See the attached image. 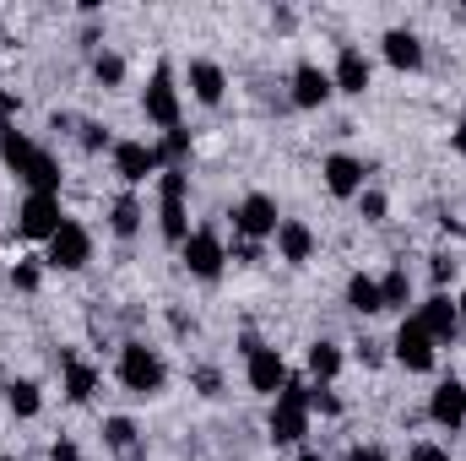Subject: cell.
I'll return each mask as SVG.
<instances>
[{
	"label": "cell",
	"instance_id": "obj_1",
	"mask_svg": "<svg viewBox=\"0 0 466 461\" xmlns=\"http://www.w3.org/2000/svg\"><path fill=\"white\" fill-rule=\"evenodd\" d=\"M309 435V385L288 374V385L271 396V440L277 446H299Z\"/></svg>",
	"mask_w": 466,
	"mask_h": 461
},
{
	"label": "cell",
	"instance_id": "obj_2",
	"mask_svg": "<svg viewBox=\"0 0 466 461\" xmlns=\"http://www.w3.org/2000/svg\"><path fill=\"white\" fill-rule=\"evenodd\" d=\"M185 196H190V174H185V169H163V174H157V229H163L168 244H185V239H190Z\"/></svg>",
	"mask_w": 466,
	"mask_h": 461
},
{
	"label": "cell",
	"instance_id": "obj_3",
	"mask_svg": "<svg viewBox=\"0 0 466 461\" xmlns=\"http://www.w3.org/2000/svg\"><path fill=\"white\" fill-rule=\"evenodd\" d=\"M119 385L130 391V396H157L163 391V380H168V364L152 353L147 343H125L119 347Z\"/></svg>",
	"mask_w": 466,
	"mask_h": 461
},
{
	"label": "cell",
	"instance_id": "obj_4",
	"mask_svg": "<svg viewBox=\"0 0 466 461\" xmlns=\"http://www.w3.org/2000/svg\"><path fill=\"white\" fill-rule=\"evenodd\" d=\"M244 380H249V391L277 396V391L288 385V364H282V353L266 347V343H255V337H244Z\"/></svg>",
	"mask_w": 466,
	"mask_h": 461
},
{
	"label": "cell",
	"instance_id": "obj_5",
	"mask_svg": "<svg viewBox=\"0 0 466 461\" xmlns=\"http://www.w3.org/2000/svg\"><path fill=\"white\" fill-rule=\"evenodd\" d=\"M87 261H93V233L82 229L76 218H66L60 233L44 244V266H55V271H82Z\"/></svg>",
	"mask_w": 466,
	"mask_h": 461
},
{
	"label": "cell",
	"instance_id": "obj_6",
	"mask_svg": "<svg viewBox=\"0 0 466 461\" xmlns=\"http://www.w3.org/2000/svg\"><path fill=\"white\" fill-rule=\"evenodd\" d=\"M179 255H185V271H190V277H201V282H218V277H223V266H228V250H223L218 229H196L185 244H179Z\"/></svg>",
	"mask_w": 466,
	"mask_h": 461
},
{
	"label": "cell",
	"instance_id": "obj_7",
	"mask_svg": "<svg viewBox=\"0 0 466 461\" xmlns=\"http://www.w3.org/2000/svg\"><path fill=\"white\" fill-rule=\"evenodd\" d=\"M141 115L152 119L157 130H179V87H174V71L168 66L152 71V82L141 93Z\"/></svg>",
	"mask_w": 466,
	"mask_h": 461
},
{
	"label": "cell",
	"instance_id": "obj_8",
	"mask_svg": "<svg viewBox=\"0 0 466 461\" xmlns=\"http://www.w3.org/2000/svg\"><path fill=\"white\" fill-rule=\"evenodd\" d=\"M277 223H282V212H277V201L271 196H260V190H249L238 207H233V233L238 239H277Z\"/></svg>",
	"mask_w": 466,
	"mask_h": 461
},
{
	"label": "cell",
	"instance_id": "obj_9",
	"mask_svg": "<svg viewBox=\"0 0 466 461\" xmlns=\"http://www.w3.org/2000/svg\"><path fill=\"white\" fill-rule=\"evenodd\" d=\"M60 223H66V212H60V196H33L27 190V201H22V212H16V233L22 239H55L60 233Z\"/></svg>",
	"mask_w": 466,
	"mask_h": 461
},
{
	"label": "cell",
	"instance_id": "obj_10",
	"mask_svg": "<svg viewBox=\"0 0 466 461\" xmlns=\"http://www.w3.org/2000/svg\"><path fill=\"white\" fill-rule=\"evenodd\" d=\"M390 358H396L401 369H412V374H429V369H434V337L418 326V315L401 321V332H396V343H390Z\"/></svg>",
	"mask_w": 466,
	"mask_h": 461
},
{
	"label": "cell",
	"instance_id": "obj_11",
	"mask_svg": "<svg viewBox=\"0 0 466 461\" xmlns=\"http://www.w3.org/2000/svg\"><path fill=\"white\" fill-rule=\"evenodd\" d=\"M115 174L125 179V185H141V179L163 174L157 147H147V141H115Z\"/></svg>",
	"mask_w": 466,
	"mask_h": 461
},
{
	"label": "cell",
	"instance_id": "obj_12",
	"mask_svg": "<svg viewBox=\"0 0 466 461\" xmlns=\"http://www.w3.org/2000/svg\"><path fill=\"white\" fill-rule=\"evenodd\" d=\"M418 326L434 337V347H440V343H456V337H461V315H456V299H451V293H434V299L418 310Z\"/></svg>",
	"mask_w": 466,
	"mask_h": 461
},
{
	"label": "cell",
	"instance_id": "obj_13",
	"mask_svg": "<svg viewBox=\"0 0 466 461\" xmlns=\"http://www.w3.org/2000/svg\"><path fill=\"white\" fill-rule=\"evenodd\" d=\"M429 418L440 424V429H466V385L461 380H440L434 385V396H429Z\"/></svg>",
	"mask_w": 466,
	"mask_h": 461
},
{
	"label": "cell",
	"instance_id": "obj_14",
	"mask_svg": "<svg viewBox=\"0 0 466 461\" xmlns=\"http://www.w3.org/2000/svg\"><path fill=\"white\" fill-rule=\"evenodd\" d=\"M320 174H326V190H331L337 201L363 196V163H358L352 152H331V158L320 163Z\"/></svg>",
	"mask_w": 466,
	"mask_h": 461
},
{
	"label": "cell",
	"instance_id": "obj_15",
	"mask_svg": "<svg viewBox=\"0 0 466 461\" xmlns=\"http://www.w3.org/2000/svg\"><path fill=\"white\" fill-rule=\"evenodd\" d=\"M369 82H374V66H369V60H363V49H342V55H337V66H331V87H337V93H348V98H363V93H369Z\"/></svg>",
	"mask_w": 466,
	"mask_h": 461
},
{
	"label": "cell",
	"instance_id": "obj_16",
	"mask_svg": "<svg viewBox=\"0 0 466 461\" xmlns=\"http://www.w3.org/2000/svg\"><path fill=\"white\" fill-rule=\"evenodd\" d=\"M331 71H320L315 60H304V66H293V104L299 109H320V104H331Z\"/></svg>",
	"mask_w": 466,
	"mask_h": 461
},
{
	"label": "cell",
	"instance_id": "obj_17",
	"mask_svg": "<svg viewBox=\"0 0 466 461\" xmlns=\"http://www.w3.org/2000/svg\"><path fill=\"white\" fill-rule=\"evenodd\" d=\"M38 152H44V147H38L27 130H16V125H5V130H0V163H5L16 179H27V174H33Z\"/></svg>",
	"mask_w": 466,
	"mask_h": 461
},
{
	"label": "cell",
	"instance_id": "obj_18",
	"mask_svg": "<svg viewBox=\"0 0 466 461\" xmlns=\"http://www.w3.org/2000/svg\"><path fill=\"white\" fill-rule=\"evenodd\" d=\"M277 255H282L288 266H304V261L315 255V229L299 223V218H282V223H277Z\"/></svg>",
	"mask_w": 466,
	"mask_h": 461
},
{
	"label": "cell",
	"instance_id": "obj_19",
	"mask_svg": "<svg viewBox=\"0 0 466 461\" xmlns=\"http://www.w3.org/2000/svg\"><path fill=\"white\" fill-rule=\"evenodd\" d=\"M380 44H385V60H390L396 71H423V38H418L412 27H390Z\"/></svg>",
	"mask_w": 466,
	"mask_h": 461
},
{
	"label": "cell",
	"instance_id": "obj_20",
	"mask_svg": "<svg viewBox=\"0 0 466 461\" xmlns=\"http://www.w3.org/2000/svg\"><path fill=\"white\" fill-rule=\"evenodd\" d=\"M190 93H196V104L218 109V104H223V93H228L223 66H218V60H190Z\"/></svg>",
	"mask_w": 466,
	"mask_h": 461
},
{
	"label": "cell",
	"instance_id": "obj_21",
	"mask_svg": "<svg viewBox=\"0 0 466 461\" xmlns=\"http://www.w3.org/2000/svg\"><path fill=\"white\" fill-rule=\"evenodd\" d=\"M60 369H66V396H71V402H93V391H98V369H93L87 358H76L71 347L60 353Z\"/></svg>",
	"mask_w": 466,
	"mask_h": 461
},
{
	"label": "cell",
	"instance_id": "obj_22",
	"mask_svg": "<svg viewBox=\"0 0 466 461\" xmlns=\"http://www.w3.org/2000/svg\"><path fill=\"white\" fill-rule=\"evenodd\" d=\"M348 310H358V315H380V310H385V299H380V282H374V277H363V271H352V277H348Z\"/></svg>",
	"mask_w": 466,
	"mask_h": 461
},
{
	"label": "cell",
	"instance_id": "obj_23",
	"mask_svg": "<svg viewBox=\"0 0 466 461\" xmlns=\"http://www.w3.org/2000/svg\"><path fill=\"white\" fill-rule=\"evenodd\" d=\"M5 407H11L16 418H38V413H44V391H38L33 380H11V385H5Z\"/></svg>",
	"mask_w": 466,
	"mask_h": 461
},
{
	"label": "cell",
	"instance_id": "obj_24",
	"mask_svg": "<svg viewBox=\"0 0 466 461\" xmlns=\"http://www.w3.org/2000/svg\"><path fill=\"white\" fill-rule=\"evenodd\" d=\"M309 374H315V385H331V380L342 374V347L337 343H315L309 347Z\"/></svg>",
	"mask_w": 466,
	"mask_h": 461
},
{
	"label": "cell",
	"instance_id": "obj_25",
	"mask_svg": "<svg viewBox=\"0 0 466 461\" xmlns=\"http://www.w3.org/2000/svg\"><path fill=\"white\" fill-rule=\"evenodd\" d=\"M380 299H385V310H407V299H412V277H407V266H390V271L380 277Z\"/></svg>",
	"mask_w": 466,
	"mask_h": 461
},
{
	"label": "cell",
	"instance_id": "obj_26",
	"mask_svg": "<svg viewBox=\"0 0 466 461\" xmlns=\"http://www.w3.org/2000/svg\"><path fill=\"white\" fill-rule=\"evenodd\" d=\"M109 229L119 239H136V229H141V201L136 196H119L115 207H109Z\"/></svg>",
	"mask_w": 466,
	"mask_h": 461
},
{
	"label": "cell",
	"instance_id": "obj_27",
	"mask_svg": "<svg viewBox=\"0 0 466 461\" xmlns=\"http://www.w3.org/2000/svg\"><path fill=\"white\" fill-rule=\"evenodd\" d=\"M185 158H190V130H163L157 163H163V169H185Z\"/></svg>",
	"mask_w": 466,
	"mask_h": 461
},
{
	"label": "cell",
	"instance_id": "obj_28",
	"mask_svg": "<svg viewBox=\"0 0 466 461\" xmlns=\"http://www.w3.org/2000/svg\"><path fill=\"white\" fill-rule=\"evenodd\" d=\"M93 77H98L104 87H119V82H125V60H119L115 49H98V55H93Z\"/></svg>",
	"mask_w": 466,
	"mask_h": 461
},
{
	"label": "cell",
	"instance_id": "obj_29",
	"mask_svg": "<svg viewBox=\"0 0 466 461\" xmlns=\"http://www.w3.org/2000/svg\"><path fill=\"white\" fill-rule=\"evenodd\" d=\"M38 282H44V261H16L11 266V288L16 293H38Z\"/></svg>",
	"mask_w": 466,
	"mask_h": 461
},
{
	"label": "cell",
	"instance_id": "obj_30",
	"mask_svg": "<svg viewBox=\"0 0 466 461\" xmlns=\"http://www.w3.org/2000/svg\"><path fill=\"white\" fill-rule=\"evenodd\" d=\"M315 413H320V418H337V413H342V396H337L331 385H309V418H315Z\"/></svg>",
	"mask_w": 466,
	"mask_h": 461
},
{
	"label": "cell",
	"instance_id": "obj_31",
	"mask_svg": "<svg viewBox=\"0 0 466 461\" xmlns=\"http://www.w3.org/2000/svg\"><path fill=\"white\" fill-rule=\"evenodd\" d=\"M104 440H109L115 451H136V424H130V418H109V424H104Z\"/></svg>",
	"mask_w": 466,
	"mask_h": 461
},
{
	"label": "cell",
	"instance_id": "obj_32",
	"mask_svg": "<svg viewBox=\"0 0 466 461\" xmlns=\"http://www.w3.org/2000/svg\"><path fill=\"white\" fill-rule=\"evenodd\" d=\"M82 147H87V152H104V147L115 152V136H109V125H82Z\"/></svg>",
	"mask_w": 466,
	"mask_h": 461
},
{
	"label": "cell",
	"instance_id": "obj_33",
	"mask_svg": "<svg viewBox=\"0 0 466 461\" xmlns=\"http://www.w3.org/2000/svg\"><path fill=\"white\" fill-rule=\"evenodd\" d=\"M358 207H363V218H369V223H385V196H380V190H363V196H358Z\"/></svg>",
	"mask_w": 466,
	"mask_h": 461
},
{
	"label": "cell",
	"instance_id": "obj_34",
	"mask_svg": "<svg viewBox=\"0 0 466 461\" xmlns=\"http://www.w3.org/2000/svg\"><path fill=\"white\" fill-rule=\"evenodd\" d=\"M429 271H434V282L445 288V282H456V271H461V266H456V255H434V261H429Z\"/></svg>",
	"mask_w": 466,
	"mask_h": 461
},
{
	"label": "cell",
	"instance_id": "obj_35",
	"mask_svg": "<svg viewBox=\"0 0 466 461\" xmlns=\"http://www.w3.org/2000/svg\"><path fill=\"white\" fill-rule=\"evenodd\" d=\"M407 461H451V451H445V446H434V440H418V446L407 451Z\"/></svg>",
	"mask_w": 466,
	"mask_h": 461
},
{
	"label": "cell",
	"instance_id": "obj_36",
	"mask_svg": "<svg viewBox=\"0 0 466 461\" xmlns=\"http://www.w3.org/2000/svg\"><path fill=\"white\" fill-rule=\"evenodd\" d=\"M196 391H201V396H218V391H223V374H218V369H196Z\"/></svg>",
	"mask_w": 466,
	"mask_h": 461
},
{
	"label": "cell",
	"instance_id": "obj_37",
	"mask_svg": "<svg viewBox=\"0 0 466 461\" xmlns=\"http://www.w3.org/2000/svg\"><path fill=\"white\" fill-rule=\"evenodd\" d=\"M228 261H238V266H255V261H260V244H255V239H238Z\"/></svg>",
	"mask_w": 466,
	"mask_h": 461
},
{
	"label": "cell",
	"instance_id": "obj_38",
	"mask_svg": "<svg viewBox=\"0 0 466 461\" xmlns=\"http://www.w3.org/2000/svg\"><path fill=\"white\" fill-rule=\"evenodd\" d=\"M16 109H22V104H16V93H11V87H0V130L16 119Z\"/></svg>",
	"mask_w": 466,
	"mask_h": 461
},
{
	"label": "cell",
	"instance_id": "obj_39",
	"mask_svg": "<svg viewBox=\"0 0 466 461\" xmlns=\"http://www.w3.org/2000/svg\"><path fill=\"white\" fill-rule=\"evenodd\" d=\"M49 461H82L76 440H55V446H49Z\"/></svg>",
	"mask_w": 466,
	"mask_h": 461
},
{
	"label": "cell",
	"instance_id": "obj_40",
	"mask_svg": "<svg viewBox=\"0 0 466 461\" xmlns=\"http://www.w3.org/2000/svg\"><path fill=\"white\" fill-rule=\"evenodd\" d=\"M348 461H385V456H380L374 446H352V456H348Z\"/></svg>",
	"mask_w": 466,
	"mask_h": 461
},
{
	"label": "cell",
	"instance_id": "obj_41",
	"mask_svg": "<svg viewBox=\"0 0 466 461\" xmlns=\"http://www.w3.org/2000/svg\"><path fill=\"white\" fill-rule=\"evenodd\" d=\"M358 358L363 364H380V343H358Z\"/></svg>",
	"mask_w": 466,
	"mask_h": 461
},
{
	"label": "cell",
	"instance_id": "obj_42",
	"mask_svg": "<svg viewBox=\"0 0 466 461\" xmlns=\"http://www.w3.org/2000/svg\"><path fill=\"white\" fill-rule=\"evenodd\" d=\"M451 147H456V152H461V158H466V119H461V125H456V130H451Z\"/></svg>",
	"mask_w": 466,
	"mask_h": 461
},
{
	"label": "cell",
	"instance_id": "obj_43",
	"mask_svg": "<svg viewBox=\"0 0 466 461\" xmlns=\"http://www.w3.org/2000/svg\"><path fill=\"white\" fill-rule=\"evenodd\" d=\"M456 315H461V337H466V293L456 299Z\"/></svg>",
	"mask_w": 466,
	"mask_h": 461
},
{
	"label": "cell",
	"instance_id": "obj_44",
	"mask_svg": "<svg viewBox=\"0 0 466 461\" xmlns=\"http://www.w3.org/2000/svg\"><path fill=\"white\" fill-rule=\"evenodd\" d=\"M299 461H326V456H315V451H304V456H299Z\"/></svg>",
	"mask_w": 466,
	"mask_h": 461
},
{
	"label": "cell",
	"instance_id": "obj_45",
	"mask_svg": "<svg viewBox=\"0 0 466 461\" xmlns=\"http://www.w3.org/2000/svg\"><path fill=\"white\" fill-rule=\"evenodd\" d=\"M0 461H16V456H0Z\"/></svg>",
	"mask_w": 466,
	"mask_h": 461
}]
</instances>
